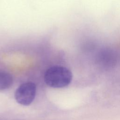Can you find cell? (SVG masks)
Masks as SVG:
<instances>
[{"label":"cell","mask_w":120,"mask_h":120,"mask_svg":"<svg viewBox=\"0 0 120 120\" xmlns=\"http://www.w3.org/2000/svg\"><path fill=\"white\" fill-rule=\"evenodd\" d=\"M73 75L67 68L54 66L49 68L45 72L44 80L49 86L55 88L67 87L71 82Z\"/></svg>","instance_id":"6da1fadb"},{"label":"cell","mask_w":120,"mask_h":120,"mask_svg":"<svg viewBox=\"0 0 120 120\" xmlns=\"http://www.w3.org/2000/svg\"><path fill=\"white\" fill-rule=\"evenodd\" d=\"M36 84L30 82L21 84L16 90L15 98L16 102L22 105H29L34 100L36 95Z\"/></svg>","instance_id":"7a4b0ae2"},{"label":"cell","mask_w":120,"mask_h":120,"mask_svg":"<svg viewBox=\"0 0 120 120\" xmlns=\"http://www.w3.org/2000/svg\"><path fill=\"white\" fill-rule=\"evenodd\" d=\"M13 83L12 75L6 72L0 71V90L10 88Z\"/></svg>","instance_id":"3957f363"}]
</instances>
